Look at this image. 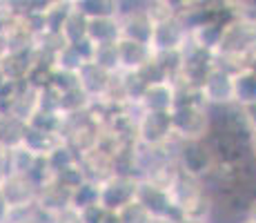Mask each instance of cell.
<instances>
[{"label":"cell","mask_w":256,"mask_h":223,"mask_svg":"<svg viewBox=\"0 0 256 223\" xmlns=\"http://www.w3.org/2000/svg\"><path fill=\"white\" fill-rule=\"evenodd\" d=\"M172 132L180 141H203L212 130L208 105L203 103H190V105H176L170 112Z\"/></svg>","instance_id":"cell-1"},{"label":"cell","mask_w":256,"mask_h":223,"mask_svg":"<svg viewBox=\"0 0 256 223\" xmlns=\"http://www.w3.org/2000/svg\"><path fill=\"white\" fill-rule=\"evenodd\" d=\"M205 141L210 143L216 161L225 163V165H234V163H238L240 158L250 154V136L236 134L228 127H212Z\"/></svg>","instance_id":"cell-2"},{"label":"cell","mask_w":256,"mask_h":223,"mask_svg":"<svg viewBox=\"0 0 256 223\" xmlns=\"http://www.w3.org/2000/svg\"><path fill=\"white\" fill-rule=\"evenodd\" d=\"M216 163L218 161L205 138L203 141H183L178 154H176V165L185 170L187 174H194L198 178L208 176L216 167Z\"/></svg>","instance_id":"cell-3"},{"label":"cell","mask_w":256,"mask_h":223,"mask_svg":"<svg viewBox=\"0 0 256 223\" xmlns=\"http://www.w3.org/2000/svg\"><path fill=\"white\" fill-rule=\"evenodd\" d=\"M200 98L208 107H225L234 103V87H232V72L228 67L218 65L210 69L208 78L203 81V85L198 87Z\"/></svg>","instance_id":"cell-4"},{"label":"cell","mask_w":256,"mask_h":223,"mask_svg":"<svg viewBox=\"0 0 256 223\" xmlns=\"http://www.w3.org/2000/svg\"><path fill=\"white\" fill-rule=\"evenodd\" d=\"M136 185H138L136 176H125V174L107 176L105 181L98 183V203L105 210L116 212L118 207H122L136 196Z\"/></svg>","instance_id":"cell-5"},{"label":"cell","mask_w":256,"mask_h":223,"mask_svg":"<svg viewBox=\"0 0 256 223\" xmlns=\"http://www.w3.org/2000/svg\"><path fill=\"white\" fill-rule=\"evenodd\" d=\"M170 112H142L136 121V143L147 147H160L172 138Z\"/></svg>","instance_id":"cell-6"},{"label":"cell","mask_w":256,"mask_h":223,"mask_svg":"<svg viewBox=\"0 0 256 223\" xmlns=\"http://www.w3.org/2000/svg\"><path fill=\"white\" fill-rule=\"evenodd\" d=\"M190 32L183 25L178 14H172V16L158 18L154 21L152 27V38H150V47L152 52H167V49H180L183 43L187 41Z\"/></svg>","instance_id":"cell-7"},{"label":"cell","mask_w":256,"mask_h":223,"mask_svg":"<svg viewBox=\"0 0 256 223\" xmlns=\"http://www.w3.org/2000/svg\"><path fill=\"white\" fill-rule=\"evenodd\" d=\"M136 201H140L142 205L150 210V214L156 221H160L165 216V212L170 210L172 199L170 192L163 183L154 181V178H138V185H136Z\"/></svg>","instance_id":"cell-8"},{"label":"cell","mask_w":256,"mask_h":223,"mask_svg":"<svg viewBox=\"0 0 256 223\" xmlns=\"http://www.w3.org/2000/svg\"><path fill=\"white\" fill-rule=\"evenodd\" d=\"M76 78H78V87L92 98H105L107 92L112 87V78L114 74L107 69L98 67L94 61H85L80 67L76 69Z\"/></svg>","instance_id":"cell-9"},{"label":"cell","mask_w":256,"mask_h":223,"mask_svg":"<svg viewBox=\"0 0 256 223\" xmlns=\"http://www.w3.org/2000/svg\"><path fill=\"white\" fill-rule=\"evenodd\" d=\"M118 25H120V38H130V41L150 45L154 18L147 12H134V14H127V16H120Z\"/></svg>","instance_id":"cell-10"},{"label":"cell","mask_w":256,"mask_h":223,"mask_svg":"<svg viewBox=\"0 0 256 223\" xmlns=\"http://www.w3.org/2000/svg\"><path fill=\"white\" fill-rule=\"evenodd\" d=\"M118 58H120V72H132V69H138L142 63H147L154 52L147 43L138 41H130V38H118Z\"/></svg>","instance_id":"cell-11"},{"label":"cell","mask_w":256,"mask_h":223,"mask_svg":"<svg viewBox=\"0 0 256 223\" xmlns=\"http://www.w3.org/2000/svg\"><path fill=\"white\" fill-rule=\"evenodd\" d=\"M78 163H80L87 181L100 183V181H105L107 176L114 174V172H112V154L102 152L100 147H94V150L80 154L78 156Z\"/></svg>","instance_id":"cell-12"},{"label":"cell","mask_w":256,"mask_h":223,"mask_svg":"<svg viewBox=\"0 0 256 223\" xmlns=\"http://www.w3.org/2000/svg\"><path fill=\"white\" fill-rule=\"evenodd\" d=\"M140 107L142 112H172V107H174V85H172V81L147 85L140 98Z\"/></svg>","instance_id":"cell-13"},{"label":"cell","mask_w":256,"mask_h":223,"mask_svg":"<svg viewBox=\"0 0 256 223\" xmlns=\"http://www.w3.org/2000/svg\"><path fill=\"white\" fill-rule=\"evenodd\" d=\"M87 38L92 43H114L120 38V25L118 16H102L87 21Z\"/></svg>","instance_id":"cell-14"},{"label":"cell","mask_w":256,"mask_h":223,"mask_svg":"<svg viewBox=\"0 0 256 223\" xmlns=\"http://www.w3.org/2000/svg\"><path fill=\"white\" fill-rule=\"evenodd\" d=\"M62 138L58 134H49V132H40L36 127L27 125L22 132V145L27 147L29 152H34L36 156H45L52 147H56Z\"/></svg>","instance_id":"cell-15"},{"label":"cell","mask_w":256,"mask_h":223,"mask_svg":"<svg viewBox=\"0 0 256 223\" xmlns=\"http://www.w3.org/2000/svg\"><path fill=\"white\" fill-rule=\"evenodd\" d=\"M232 87H234V103L236 105H250L256 103V76L248 69L232 72Z\"/></svg>","instance_id":"cell-16"},{"label":"cell","mask_w":256,"mask_h":223,"mask_svg":"<svg viewBox=\"0 0 256 223\" xmlns=\"http://www.w3.org/2000/svg\"><path fill=\"white\" fill-rule=\"evenodd\" d=\"M220 36H223V23H218V21H208V23L198 25V27L190 29V41H194L196 45H200V47L210 49L214 54L218 49Z\"/></svg>","instance_id":"cell-17"},{"label":"cell","mask_w":256,"mask_h":223,"mask_svg":"<svg viewBox=\"0 0 256 223\" xmlns=\"http://www.w3.org/2000/svg\"><path fill=\"white\" fill-rule=\"evenodd\" d=\"M112 172L114 174L136 176V143H120L112 152Z\"/></svg>","instance_id":"cell-18"},{"label":"cell","mask_w":256,"mask_h":223,"mask_svg":"<svg viewBox=\"0 0 256 223\" xmlns=\"http://www.w3.org/2000/svg\"><path fill=\"white\" fill-rule=\"evenodd\" d=\"M116 78H118V85H120L125 103H140L142 94L147 89V83L140 78V74L136 69H132V72H116Z\"/></svg>","instance_id":"cell-19"},{"label":"cell","mask_w":256,"mask_h":223,"mask_svg":"<svg viewBox=\"0 0 256 223\" xmlns=\"http://www.w3.org/2000/svg\"><path fill=\"white\" fill-rule=\"evenodd\" d=\"M90 101L92 98L82 92L80 87H70L65 92L58 94V112L65 116V114H76V112H82L90 107Z\"/></svg>","instance_id":"cell-20"},{"label":"cell","mask_w":256,"mask_h":223,"mask_svg":"<svg viewBox=\"0 0 256 223\" xmlns=\"http://www.w3.org/2000/svg\"><path fill=\"white\" fill-rule=\"evenodd\" d=\"M74 9L80 12L87 21L90 18H102V16H118L116 0H76Z\"/></svg>","instance_id":"cell-21"},{"label":"cell","mask_w":256,"mask_h":223,"mask_svg":"<svg viewBox=\"0 0 256 223\" xmlns=\"http://www.w3.org/2000/svg\"><path fill=\"white\" fill-rule=\"evenodd\" d=\"M92 61L96 63L98 67L107 69V72H112V74L120 72V58H118V45H116V41L114 43H98L96 47H94Z\"/></svg>","instance_id":"cell-22"},{"label":"cell","mask_w":256,"mask_h":223,"mask_svg":"<svg viewBox=\"0 0 256 223\" xmlns=\"http://www.w3.org/2000/svg\"><path fill=\"white\" fill-rule=\"evenodd\" d=\"M116 214L120 219V223H156V219L150 214V210L136 199H132L122 207H118Z\"/></svg>","instance_id":"cell-23"},{"label":"cell","mask_w":256,"mask_h":223,"mask_svg":"<svg viewBox=\"0 0 256 223\" xmlns=\"http://www.w3.org/2000/svg\"><path fill=\"white\" fill-rule=\"evenodd\" d=\"M76 161H78V154L65 141H60L56 147H52V150L45 154V163L49 165L52 172L60 170V167H65V165H72V163H76Z\"/></svg>","instance_id":"cell-24"},{"label":"cell","mask_w":256,"mask_h":223,"mask_svg":"<svg viewBox=\"0 0 256 223\" xmlns=\"http://www.w3.org/2000/svg\"><path fill=\"white\" fill-rule=\"evenodd\" d=\"M54 181L60 183V185L67 187V190H74V187H78L80 183H85L87 176H85V172H82L80 163L76 161V163H72V165H65V167L54 172Z\"/></svg>","instance_id":"cell-25"},{"label":"cell","mask_w":256,"mask_h":223,"mask_svg":"<svg viewBox=\"0 0 256 223\" xmlns=\"http://www.w3.org/2000/svg\"><path fill=\"white\" fill-rule=\"evenodd\" d=\"M90 203H98V183L85 181L72 190V207L80 210V207L90 205Z\"/></svg>","instance_id":"cell-26"},{"label":"cell","mask_w":256,"mask_h":223,"mask_svg":"<svg viewBox=\"0 0 256 223\" xmlns=\"http://www.w3.org/2000/svg\"><path fill=\"white\" fill-rule=\"evenodd\" d=\"M82 63H85V61L80 58V54H78L76 47L70 45V43H67L65 47L58 49L56 56H54V67H56V69H65V72H76Z\"/></svg>","instance_id":"cell-27"},{"label":"cell","mask_w":256,"mask_h":223,"mask_svg":"<svg viewBox=\"0 0 256 223\" xmlns=\"http://www.w3.org/2000/svg\"><path fill=\"white\" fill-rule=\"evenodd\" d=\"M136 72L140 74V78L147 83V85H156V83L170 81V76H167V72L163 69V65H160V63L156 61L154 56H152L147 63H142V65L136 69Z\"/></svg>","instance_id":"cell-28"},{"label":"cell","mask_w":256,"mask_h":223,"mask_svg":"<svg viewBox=\"0 0 256 223\" xmlns=\"http://www.w3.org/2000/svg\"><path fill=\"white\" fill-rule=\"evenodd\" d=\"M154 58L163 65V69L167 72V76H170V81L176 76V74L180 72V65H183V54H180V49H167V52H156Z\"/></svg>","instance_id":"cell-29"},{"label":"cell","mask_w":256,"mask_h":223,"mask_svg":"<svg viewBox=\"0 0 256 223\" xmlns=\"http://www.w3.org/2000/svg\"><path fill=\"white\" fill-rule=\"evenodd\" d=\"M105 214H107V210L100 205V203H90V205L78 210V219H80V223H102Z\"/></svg>","instance_id":"cell-30"},{"label":"cell","mask_w":256,"mask_h":223,"mask_svg":"<svg viewBox=\"0 0 256 223\" xmlns=\"http://www.w3.org/2000/svg\"><path fill=\"white\" fill-rule=\"evenodd\" d=\"M240 69H248L250 74H254V76H256V49H254V52H250L248 56L243 58V63H240Z\"/></svg>","instance_id":"cell-31"},{"label":"cell","mask_w":256,"mask_h":223,"mask_svg":"<svg viewBox=\"0 0 256 223\" xmlns=\"http://www.w3.org/2000/svg\"><path fill=\"white\" fill-rule=\"evenodd\" d=\"M243 112H245V116H248L250 125L256 127V103H250V105H243Z\"/></svg>","instance_id":"cell-32"},{"label":"cell","mask_w":256,"mask_h":223,"mask_svg":"<svg viewBox=\"0 0 256 223\" xmlns=\"http://www.w3.org/2000/svg\"><path fill=\"white\" fill-rule=\"evenodd\" d=\"M245 219H250V221H256V196H254L252 201H250L248 210H245Z\"/></svg>","instance_id":"cell-33"},{"label":"cell","mask_w":256,"mask_h":223,"mask_svg":"<svg viewBox=\"0 0 256 223\" xmlns=\"http://www.w3.org/2000/svg\"><path fill=\"white\" fill-rule=\"evenodd\" d=\"M250 154L256 158V127H252V132H250Z\"/></svg>","instance_id":"cell-34"},{"label":"cell","mask_w":256,"mask_h":223,"mask_svg":"<svg viewBox=\"0 0 256 223\" xmlns=\"http://www.w3.org/2000/svg\"><path fill=\"white\" fill-rule=\"evenodd\" d=\"M102 223H120V219H118L116 212H110V210H107V214H105V219H102Z\"/></svg>","instance_id":"cell-35"},{"label":"cell","mask_w":256,"mask_h":223,"mask_svg":"<svg viewBox=\"0 0 256 223\" xmlns=\"http://www.w3.org/2000/svg\"><path fill=\"white\" fill-rule=\"evenodd\" d=\"M178 223H210V221H203V219H194V216H185V219H180Z\"/></svg>","instance_id":"cell-36"},{"label":"cell","mask_w":256,"mask_h":223,"mask_svg":"<svg viewBox=\"0 0 256 223\" xmlns=\"http://www.w3.org/2000/svg\"><path fill=\"white\" fill-rule=\"evenodd\" d=\"M203 0H183V5L185 7H194V5H200Z\"/></svg>","instance_id":"cell-37"},{"label":"cell","mask_w":256,"mask_h":223,"mask_svg":"<svg viewBox=\"0 0 256 223\" xmlns=\"http://www.w3.org/2000/svg\"><path fill=\"white\" fill-rule=\"evenodd\" d=\"M238 223H256V221H250V219H245V216H243V219H240Z\"/></svg>","instance_id":"cell-38"}]
</instances>
